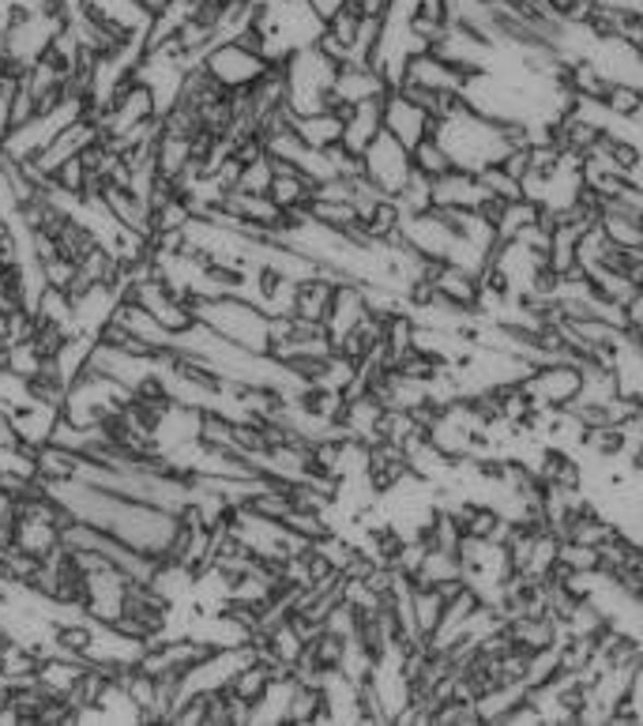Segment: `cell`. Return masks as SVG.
<instances>
[{
    "mask_svg": "<svg viewBox=\"0 0 643 726\" xmlns=\"http://www.w3.org/2000/svg\"><path fill=\"white\" fill-rule=\"evenodd\" d=\"M361 155H366V177L369 181L377 185L384 197H400L403 185L410 181V174H414L410 147L395 140L392 132H380V136L372 140Z\"/></svg>",
    "mask_w": 643,
    "mask_h": 726,
    "instance_id": "6da1fadb",
    "label": "cell"
},
{
    "mask_svg": "<svg viewBox=\"0 0 643 726\" xmlns=\"http://www.w3.org/2000/svg\"><path fill=\"white\" fill-rule=\"evenodd\" d=\"M203 69L215 75L226 91H245L264 75L267 57L249 53V49H241L237 41H218V46H211L207 57H203Z\"/></svg>",
    "mask_w": 643,
    "mask_h": 726,
    "instance_id": "7a4b0ae2",
    "label": "cell"
},
{
    "mask_svg": "<svg viewBox=\"0 0 643 726\" xmlns=\"http://www.w3.org/2000/svg\"><path fill=\"white\" fill-rule=\"evenodd\" d=\"M426 121H429V114L418 103H410L403 91L392 87L384 95V132H392V136L406 143V147L426 140Z\"/></svg>",
    "mask_w": 643,
    "mask_h": 726,
    "instance_id": "3957f363",
    "label": "cell"
},
{
    "mask_svg": "<svg viewBox=\"0 0 643 726\" xmlns=\"http://www.w3.org/2000/svg\"><path fill=\"white\" fill-rule=\"evenodd\" d=\"M335 278L328 275H312L298 283V298H294V317L301 320H317V324H328L332 317V301H335Z\"/></svg>",
    "mask_w": 643,
    "mask_h": 726,
    "instance_id": "277c9868",
    "label": "cell"
},
{
    "mask_svg": "<svg viewBox=\"0 0 643 726\" xmlns=\"http://www.w3.org/2000/svg\"><path fill=\"white\" fill-rule=\"evenodd\" d=\"M294 132L309 143V147H332V143H343L346 121L335 114V109H317V114H298L294 121Z\"/></svg>",
    "mask_w": 643,
    "mask_h": 726,
    "instance_id": "5b68a950",
    "label": "cell"
},
{
    "mask_svg": "<svg viewBox=\"0 0 643 726\" xmlns=\"http://www.w3.org/2000/svg\"><path fill=\"white\" fill-rule=\"evenodd\" d=\"M444 610H448V598L440 595L437 587H414L410 591L414 629H418L421 636H433V632L440 629V621H444Z\"/></svg>",
    "mask_w": 643,
    "mask_h": 726,
    "instance_id": "8992f818",
    "label": "cell"
},
{
    "mask_svg": "<svg viewBox=\"0 0 643 726\" xmlns=\"http://www.w3.org/2000/svg\"><path fill=\"white\" fill-rule=\"evenodd\" d=\"M410 158H414V170L426 174L429 181H437V177H444V174H452V170H455L452 151H448L437 136H426V140L414 143V147H410Z\"/></svg>",
    "mask_w": 643,
    "mask_h": 726,
    "instance_id": "52a82bcc",
    "label": "cell"
},
{
    "mask_svg": "<svg viewBox=\"0 0 643 726\" xmlns=\"http://www.w3.org/2000/svg\"><path fill=\"white\" fill-rule=\"evenodd\" d=\"M640 98H643V83H636V80H614V83H609V95H606L603 106L617 117V121H629V117L636 114Z\"/></svg>",
    "mask_w": 643,
    "mask_h": 726,
    "instance_id": "ba28073f",
    "label": "cell"
},
{
    "mask_svg": "<svg viewBox=\"0 0 643 726\" xmlns=\"http://www.w3.org/2000/svg\"><path fill=\"white\" fill-rule=\"evenodd\" d=\"M41 354H38V346H34L31 340L27 343H15L12 350H8V373L12 377H20V381H31V377H38L41 373Z\"/></svg>",
    "mask_w": 643,
    "mask_h": 726,
    "instance_id": "9c48e42d",
    "label": "cell"
},
{
    "mask_svg": "<svg viewBox=\"0 0 643 726\" xmlns=\"http://www.w3.org/2000/svg\"><path fill=\"white\" fill-rule=\"evenodd\" d=\"M38 117V98L27 83H20V91L12 95V106H8V129H23Z\"/></svg>",
    "mask_w": 643,
    "mask_h": 726,
    "instance_id": "30bf717a",
    "label": "cell"
},
{
    "mask_svg": "<svg viewBox=\"0 0 643 726\" xmlns=\"http://www.w3.org/2000/svg\"><path fill=\"white\" fill-rule=\"evenodd\" d=\"M75 275H80V264L68 257H53L41 264V278H46V286H57V290H68V286L75 283Z\"/></svg>",
    "mask_w": 643,
    "mask_h": 726,
    "instance_id": "8fae6325",
    "label": "cell"
},
{
    "mask_svg": "<svg viewBox=\"0 0 643 726\" xmlns=\"http://www.w3.org/2000/svg\"><path fill=\"white\" fill-rule=\"evenodd\" d=\"M501 170L508 177H515V181H523L531 174V147H508V155L501 158Z\"/></svg>",
    "mask_w": 643,
    "mask_h": 726,
    "instance_id": "7c38bea8",
    "label": "cell"
},
{
    "mask_svg": "<svg viewBox=\"0 0 643 726\" xmlns=\"http://www.w3.org/2000/svg\"><path fill=\"white\" fill-rule=\"evenodd\" d=\"M20 429H15V418L8 407H0V452H15L20 449Z\"/></svg>",
    "mask_w": 643,
    "mask_h": 726,
    "instance_id": "4fadbf2b",
    "label": "cell"
},
{
    "mask_svg": "<svg viewBox=\"0 0 643 726\" xmlns=\"http://www.w3.org/2000/svg\"><path fill=\"white\" fill-rule=\"evenodd\" d=\"M305 4H309L312 12H317L320 20L328 23V20H332L335 12H343V4H346V0H305Z\"/></svg>",
    "mask_w": 643,
    "mask_h": 726,
    "instance_id": "5bb4252c",
    "label": "cell"
},
{
    "mask_svg": "<svg viewBox=\"0 0 643 726\" xmlns=\"http://www.w3.org/2000/svg\"><path fill=\"white\" fill-rule=\"evenodd\" d=\"M629 124H632V129H640V132H643V98H640V106H636V114H632V117H629Z\"/></svg>",
    "mask_w": 643,
    "mask_h": 726,
    "instance_id": "9a60e30c",
    "label": "cell"
},
{
    "mask_svg": "<svg viewBox=\"0 0 643 726\" xmlns=\"http://www.w3.org/2000/svg\"><path fill=\"white\" fill-rule=\"evenodd\" d=\"M346 4H354V0H346Z\"/></svg>",
    "mask_w": 643,
    "mask_h": 726,
    "instance_id": "2e32d148",
    "label": "cell"
}]
</instances>
